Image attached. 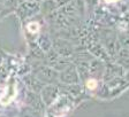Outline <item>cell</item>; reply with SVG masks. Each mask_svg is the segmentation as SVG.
I'll return each mask as SVG.
<instances>
[{
  "instance_id": "obj_1",
  "label": "cell",
  "mask_w": 129,
  "mask_h": 117,
  "mask_svg": "<svg viewBox=\"0 0 129 117\" xmlns=\"http://www.w3.org/2000/svg\"><path fill=\"white\" fill-rule=\"evenodd\" d=\"M15 98V84H11L7 87V92H6L5 96L1 98V103H8L9 101H12V99Z\"/></svg>"
},
{
  "instance_id": "obj_2",
  "label": "cell",
  "mask_w": 129,
  "mask_h": 117,
  "mask_svg": "<svg viewBox=\"0 0 129 117\" xmlns=\"http://www.w3.org/2000/svg\"><path fill=\"white\" fill-rule=\"evenodd\" d=\"M86 86H88L89 90H94L97 87V82L94 79H89L86 82Z\"/></svg>"
},
{
  "instance_id": "obj_3",
  "label": "cell",
  "mask_w": 129,
  "mask_h": 117,
  "mask_svg": "<svg viewBox=\"0 0 129 117\" xmlns=\"http://www.w3.org/2000/svg\"><path fill=\"white\" fill-rule=\"evenodd\" d=\"M29 28L30 30H31V32H36L38 30V24L37 23H32V24H29Z\"/></svg>"
},
{
  "instance_id": "obj_4",
  "label": "cell",
  "mask_w": 129,
  "mask_h": 117,
  "mask_svg": "<svg viewBox=\"0 0 129 117\" xmlns=\"http://www.w3.org/2000/svg\"><path fill=\"white\" fill-rule=\"evenodd\" d=\"M105 1H106V3H115V1H118V0H105Z\"/></svg>"
}]
</instances>
